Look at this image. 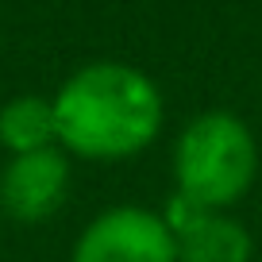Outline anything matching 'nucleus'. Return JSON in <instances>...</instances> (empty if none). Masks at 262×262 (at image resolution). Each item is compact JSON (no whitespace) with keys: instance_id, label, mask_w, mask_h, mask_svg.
Listing matches in <instances>:
<instances>
[{"instance_id":"obj_6","label":"nucleus","mask_w":262,"mask_h":262,"mask_svg":"<svg viewBox=\"0 0 262 262\" xmlns=\"http://www.w3.org/2000/svg\"><path fill=\"white\" fill-rule=\"evenodd\" d=\"M0 147L16 155H35V150L58 147V120H54V97H12L0 108Z\"/></svg>"},{"instance_id":"obj_5","label":"nucleus","mask_w":262,"mask_h":262,"mask_svg":"<svg viewBox=\"0 0 262 262\" xmlns=\"http://www.w3.org/2000/svg\"><path fill=\"white\" fill-rule=\"evenodd\" d=\"M166 228L173 231L178 243V262H251L254 239L235 216L220 208H205L173 193L162 208Z\"/></svg>"},{"instance_id":"obj_1","label":"nucleus","mask_w":262,"mask_h":262,"mask_svg":"<svg viewBox=\"0 0 262 262\" xmlns=\"http://www.w3.org/2000/svg\"><path fill=\"white\" fill-rule=\"evenodd\" d=\"M58 147L89 162L135 158L166 120L162 89L127 62H89L54 93Z\"/></svg>"},{"instance_id":"obj_4","label":"nucleus","mask_w":262,"mask_h":262,"mask_svg":"<svg viewBox=\"0 0 262 262\" xmlns=\"http://www.w3.org/2000/svg\"><path fill=\"white\" fill-rule=\"evenodd\" d=\"M70 196V155L62 147L16 155L0 170V208L16 224H42Z\"/></svg>"},{"instance_id":"obj_3","label":"nucleus","mask_w":262,"mask_h":262,"mask_svg":"<svg viewBox=\"0 0 262 262\" xmlns=\"http://www.w3.org/2000/svg\"><path fill=\"white\" fill-rule=\"evenodd\" d=\"M70 262H178V243L162 212L147 205H116L89 220Z\"/></svg>"},{"instance_id":"obj_2","label":"nucleus","mask_w":262,"mask_h":262,"mask_svg":"<svg viewBox=\"0 0 262 262\" xmlns=\"http://www.w3.org/2000/svg\"><path fill=\"white\" fill-rule=\"evenodd\" d=\"M258 178V143L254 131L235 112H201L181 127L173 143V193L205 208L228 212L251 193Z\"/></svg>"}]
</instances>
